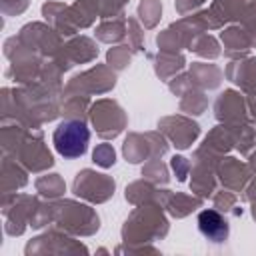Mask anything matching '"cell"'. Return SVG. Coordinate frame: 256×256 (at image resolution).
<instances>
[{
  "mask_svg": "<svg viewBox=\"0 0 256 256\" xmlns=\"http://www.w3.org/2000/svg\"><path fill=\"white\" fill-rule=\"evenodd\" d=\"M198 230L204 238H208L210 242H224L230 234V226H228V220L218 214L216 210H202L198 214Z\"/></svg>",
  "mask_w": 256,
  "mask_h": 256,
  "instance_id": "2",
  "label": "cell"
},
{
  "mask_svg": "<svg viewBox=\"0 0 256 256\" xmlns=\"http://www.w3.org/2000/svg\"><path fill=\"white\" fill-rule=\"evenodd\" d=\"M90 142V130L82 120H64L52 134L56 152L64 158H80L86 154Z\"/></svg>",
  "mask_w": 256,
  "mask_h": 256,
  "instance_id": "1",
  "label": "cell"
}]
</instances>
